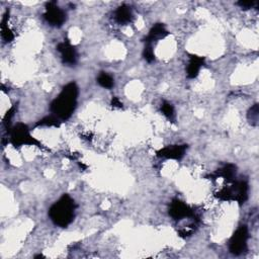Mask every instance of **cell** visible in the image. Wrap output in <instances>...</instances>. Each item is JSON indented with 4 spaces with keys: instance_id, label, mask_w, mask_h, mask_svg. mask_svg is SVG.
I'll return each instance as SVG.
<instances>
[{
    "instance_id": "obj_1",
    "label": "cell",
    "mask_w": 259,
    "mask_h": 259,
    "mask_svg": "<svg viewBox=\"0 0 259 259\" xmlns=\"http://www.w3.org/2000/svg\"><path fill=\"white\" fill-rule=\"evenodd\" d=\"M77 96L78 87L76 83H68L51 104L52 112L60 120H68L75 110Z\"/></svg>"
},
{
    "instance_id": "obj_2",
    "label": "cell",
    "mask_w": 259,
    "mask_h": 259,
    "mask_svg": "<svg viewBox=\"0 0 259 259\" xmlns=\"http://www.w3.org/2000/svg\"><path fill=\"white\" fill-rule=\"evenodd\" d=\"M76 205L74 200L68 196H64L56 202L49 209V216H50L53 223L62 228H65L72 223L75 217Z\"/></svg>"
},
{
    "instance_id": "obj_3",
    "label": "cell",
    "mask_w": 259,
    "mask_h": 259,
    "mask_svg": "<svg viewBox=\"0 0 259 259\" xmlns=\"http://www.w3.org/2000/svg\"><path fill=\"white\" fill-rule=\"evenodd\" d=\"M229 186H225L217 192V198L221 201L237 202L244 204L248 199V183L246 181H233Z\"/></svg>"
},
{
    "instance_id": "obj_4",
    "label": "cell",
    "mask_w": 259,
    "mask_h": 259,
    "mask_svg": "<svg viewBox=\"0 0 259 259\" xmlns=\"http://www.w3.org/2000/svg\"><path fill=\"white\" fill-rule=\"evenodd\" d=\"M11 143L14 147H21L23 145H29L38 146L40 148H45L40 141L36 140L29 134L27 127L24 124H18L13 128L11 132Z\"/></svg>"
},
{
    "instance_id": "obj_5",
    "label": "cell",
    "mask_w": 259,
    "mask_h": 259,
    "mask_svg": "<svg viewBox=\"0 0 259 259\" xmlns=\"http://www.w3.org/2000/svg\"><path fill=\"white\" fill-rule=\"evenodd\" d=\"M248 238H249V233L247 227L240 226L230 240V244H229L230 252L235 255H240L242 253H244L247 250Z\"/></svg>"
},
{
    "instance_id": "obj_6",
    "label": "cell",
    "mask_w": 259,
    "mask_h": 259,
    "mask_svg": "<svg viewBox=\"0 0 259 259\" xmlns=\"http://www.w3.org/2000/svg\"><path fill=\"white\" fill-rule=\"evenodd\" d=\"M44 18L53 26H62L66 22V12L60 8L56 2H49L46 6Z\"/></svg>"
},
{
    "instance_id": "obj_7",
    "label": "cell",
    "mask_w": 259,
    "mask_h": 259,
    "mask_svg": "<svg viewBox=\"0 0 259 259\" xmlns=\"http://www.w3.org/2000/svg\"><path fill=\"white\" fill-rule=\"evenodd\" d=\"M169 215L174 220H182L186 218H191L194 216L193 210L181 200H173L170 204L169 207Z\"/></svg>"
},
{
    "instance_id": "obj_8",
    "label": "cell",
    "mask_w": 259,
    "mask_h": 259,
    "mask_svg": "<svg viewBox=\"0 0 259 259\" xmlns=\"http://www.w3.org/2000/svg\"><path fill=\"white\" fill-rule=\"evenodd\" d=\"M57 50L61 55L62 61L64 64L72 66L77 61V53L75 50V47L72 46V44L66 40L62 43H60L57 46Z\"/></svg>"
},
{
    "instance_id": "obj_9",
    "label": "cell",
    "mask_w": 259,
    "mask_h": 259,
    "mask_svg": "<svg viewBox=\"0 0 259 259\" xmlns=\"http://www.w3.org/2000/svg\"><path fill=\"white\" fill-rule=\"evenodd\" d=\"M187 149V145H172L157 151V156L165 159H181Z\"/></svg>"
},
{
    "instance_id": "obj_10",
    "label": "cell",
    "mask_w": 259,
    "mask_h": 259,
    "mask_svg": "<svg viewBox=\"0 0 259 259\" xmlns=\"http://www.w3.org/2000/svg\"><path fill=\"white\" fill-rule=\"evenodd\" d=\"M204 63H205V58L198 56V55H190L189 57V62L187 65V69H186V73H187V77L188 78H196L202 67L204 66Z\"/></svg>"
},
{
    "instance_id": "obj_11",
    "label": "cell",
    "mask_w": 259,
    "mask_h": 259,
    "mask_svg": "<svg viewBox=\"0 0 259 259\" xmlns=\"http://www.w3.org/2000/svg\"><path fill=\"white\" fill-rule=\"evenodd\" d=\"M169 32L165 28L163 24H156L149 31L148 36L145 38V43L146 44H152L153 42H156L158 40L164 39L165 37L168 36Z\"/></svg>"
},
{
    "instance_id": "obj_12",
    "label": "cell",
    "mask_w": 259,
    "mask_h": 259,
    "mask_svg": "<svg viewBox=\"0 0 259 259\" xmlns=\"http://www.w3.org/2000/svg\"><path fill=\"white\" fill-rule=\"evenodd\" d=\"M115 19L120 25H127L131 23L133 20V12L131 7L125 4L120 6L115 13Z\"/></svg>"
},
{
    "instance_id": "obj_13",
    "label": "cell",
    "mask_w": 259,
    "mask_h": 259,
    "mask_svg": "<svg viewBox=\"0 0 259 259\" xmlns=\"http://www.w3.org/2000/svg\"><path fill=\"white\" fill-rule=\"evenodd\" d=\"M213 176L216 178L222 177L227 182H233L236 176V166L234 164H226L220 168Z\"/></svg>"
},
{
    "instance_id": "obj_14",
    "label": "cell",
    "mask_w": 259,
    "mask_h": 259,
    "mask_svg": "<svg viewBox=\"0 0 259 259\" xmlns=\"http://www.w3.org/2000/svg\"><path fill=\"white\" fill-rule=\"evenodd\" d=\"M97 83H99L102 87L107 89H110L113 86V84H115L112 77L105 72H102L99 75V77H97Z\"/></svg>"
},
{
    "instance_id": "obj_15",
    "label": "cell",
    "mask_w": 259,
    "mask_h": 259,
    "mask_svg": "<svg viewBox=\"0 0 259 259\" xmlns=\"http://www.w3.org/2000/svg\"><path fill=\"white\" fill-rule=\"evenodd\" d=\"M161 111L163 112V115L169 120V121H174L175 119V110L174 107L171 104L164 102L163 104H161Z\"/></svg>"
},
{
    "instance_id": "obj_16",
    "label": "cell",
    "mask_w": 259,
    "mask_h": 259,
    "mask_svg": "<svg viewBox=\"0 0 259 259\" xmlns=\"http://www.w3.org/2000/svg\"><path fill=\"white\" fill-rule=\"evenodd\" d=\"M248 121L252 126H257L258 125V120H259V108L258 104H254L248 111L247 115Z\"/></svg>"
},
{
    "instance_id": "obj_17",
    "label": "cell",
    "mask_w": 259,
    "mask_h": 259,
    "mask_svg": "<svg viewBox=\"0 0 259 259\" xmlns=\"http://www.w3.org/2000/svg\"><path fill=\"white\" fill-rule=\"evenodd\" d=\"M37 126H42V127H59L60 126V121L54 117H47L41 120Z\"/></svg>"
},
{
    "instance_id": "obj_18",
    "label": "cell",
    "mask_w": 259,
    "mask_h": 259,
    "mask_svg": "<svg viewBox=\"0 0 259 259\" xmlns=\"http://www.w3.org/2000/svg\"><path fill=\"white\" fill-rule=\"evenodd\" d=\"M143 56H144L145 60L149 63H152L155 60V54H154L151 44H146V47H145L144 52H143Z\"/></svg>"
},
{
    "instance_id": "obj_19",
    "label": "cell",
    "mask_w": 259,
    "mask_h": 259,
    "mask_svg": "<svg viewBox=\"0 0 259 259\" xmlns=\"http://www.w3.org/2000/svg\"><path fill=\"white\" fill-rule=\"evenodd\" d=\"M238 5L242 8V9H250L253 8L255 6H257V2L256 1H239Z\"/></svg>"
},
{
    "instance_id": "obj_20",
    "label": "cell",
    "mask_w": 259,
    "mask_h": 259,
    "mask_svg": "<svg viewBox=\"0 0 259 259\" xmlns=\"http://www.w3.org/2000/svg\"><path fill=\"white\" fill-rule=\"evenodd\" d=\"M111 105H112V107H115V108H122V107H123V104H122V102L118 99V97H112V100H111Z\"/></svg>"
}]
</instances>
